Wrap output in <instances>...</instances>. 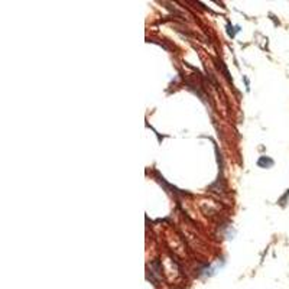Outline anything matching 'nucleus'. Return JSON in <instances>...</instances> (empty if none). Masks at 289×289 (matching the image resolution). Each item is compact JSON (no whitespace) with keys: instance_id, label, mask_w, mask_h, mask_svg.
<instances>
[]
</instances>
